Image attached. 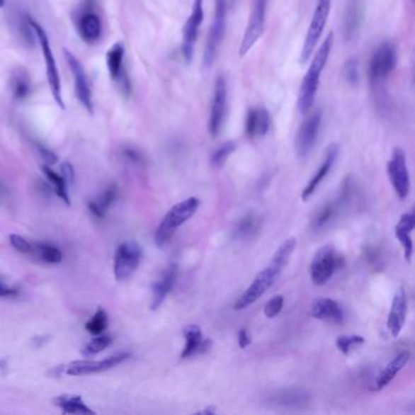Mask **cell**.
Listing matches in <instances>:
<instances>
[{
	"label": "cell",
	"mask_w": 415,
	"mask_h": 415,
	"mask_svg": "<svg viewBox=\"0 0 415 415\" xmlns=\"http://www.w3.org/2000/svg\"><path fill=\"white\" fill-rule=\"evenodd\" d=\"M364 6L360 0H348L346 9L343 13L342 32L346 40H352L358 35L360 26L363 23Z\"/></svg>",
	"instance_id": "cell-18"
},
{
	"label": "cell",
	"mask_w": 415,
	"mask_h": 415,
	"mask_svg": "<svg viewBox=\"0 0 415 415\" xmlns=\"http://www.w3.org/2000/svg\"><path fill=\"white\" fill-rule=\"evenodd\" d=\"M308 398L307 392L303 390H284L273 396L272 402L279 407H300L306 404Z\"/></svg>",
	"instance_id": "cell-28"
},
{
	"label": "cell",
	"mask_w": 415,
	"mask_h": 415,
	"mask_svg": "<svg viewBox=\"0 0 415 415\" xmlns=\"http://www.w3.org/2000/svg\"><path fill=\"white\" fill-rule=\"evenodd\" d=\"M390 181L399 199H406L411 191V177L407 166L406 154L401 147H396L387 164Z\"/></svg>",
	"instance_id": "cell-13"
},
{
	"label": "cell",
	"mask_w": 415,
	"mask_h": 415,
	"mask_svg": "<svg viewBox=\"0 0 415 415\" xmlns=\"http://www.w3.org/2000/svg\"><path fill=\"white\" fill-rule=\"evenodd\" d=\"M295 247H296V239L289 238L281 245L275 255L273 257L272 263L277 264L278 267L281 269L285 267L290 261V257L294 254Z\"/></svg>",
	"instance_id": "cell-33"
},
{
	"label": "cell",
	"mask_w": 415,
	"mask_h": 415,
	"mask_svg": "<svg viewBox=\"0 0 415 415\" xmlns=\"http://www.w3.org/2000/svg\"><path fill=\"white\" fill-rule=\"evenodd\" d=\"M48 340L49 336H35V338L33 339V343H35V347H42L44 343H47Z\"/></svg>",
	"instance_id": "cell-49"
},
{
	"label": "cell",
	"mask_w": 415,
	"mask_h": 415,
	"mask_svg": "<svg viewBox=\"0 0 415 415\" xmlns=\"http://www.w3.org/2000/svg\"><path fill=\"white\" fill-rule=\"evenodd\" d=\"M258 227V220L256 218L254 213H249L246 217H244L240 223H239L238 228H237V235L239 238H244V237H250L252 233H255Z\"/></svg>",
	"instance_id": "cell-39"
},
{
	"label": "cell",
	"mask_w": 415,
	"mask_h": 415,
	"mask_svg": "<svg viewBox=\"0 0 415 415\" xmlns=\"http://www.w3.org/2000/svg\"><path fill=\"white\" fill-rule=\"evenodd\" d=\"M106 325H108V316L103 308H99L93 318L88 322L86 329L93 335H100L104 331Z\"/></svg>",
	"instance_id": "cell-38"
},
{
	"label": "cell",
	"mask_w": 415,
	"mask_h": 415,
	"mask_svg": "<svg viewBox=\"0 0 415 415\" xmlns=\"http://www.w3.org/2000/svg\"><path fill=\"white\" fill-rule=\"evenodd\" d=\"M336 213H338V203H325L324 206L316 213V216L312 221V227L316 230L324 228L330 222L333 221L335 216H336Z\"/></svg>",
	"instance_id": "cell-31"
},
{
	"label": "cell",
	"mask_w": 415,
	"mask_h": 415,
	"mask_svg": "<svg viewBox=\"0 0 415 415\" xmlns=\"http://www.w3.org/2000/svg\"><path fill=\"white\" fill-rule=\"evenodd\" d=\"M323 121L322 110H317L302 122L295 138V152L300 159H303L312 152L319 135Z\"/></svg>",
	"instance_id": "cell-12"
},
{
	"label": "cell",
	"mask_w": 415,
	"mask_h": 415,
	"mask_svg": "<svg viewBox=\"0 0 415 415\" xmlns=\"http://www.w3.org/2000/svg\"><path fill=\"white\" fill-rule=\"evenodd\" d=\"M227 15H228V0H215V16L212 26L210 27L206 45L203 50V69H211L220 52L222 42L227 28Z\"/></svg>",
	"instance_id": "cell-3"
},
{
	"label": "cell",
	"mask_w": 415,
	"mask_h": 415,
	"mask_svg": "<svg viewBox=\"0 0 415 415\" xmlns=\"http://www.w3.org/2000/svg\"><path fill=\"white\" fill-rule=\"evenodd\" d=\"M267 4H268V0H254L252 1L251 15L249 18L245 33H244L241 43L239 47V57H245L263 35Z\"/></svg>",
	"instance_id": "cell-7"
},
{
	"label": "cell",
	"mask_w": 415,
	"mask_h": 415,
	"mask_svg": "<svg viewBox=\"0 0 415 415\" xmlns=\"http://www.w3.org/2000/svg\"><path fill=\"white\" fill-rule=\"evenodd\" d=\"M54 404L57 408H61L64 414H96V411H91L89 407L86 406L81 396L61 394L54 398Z\"/></svg>",
	"instance_id": "cell-27"
},
{
	"label": "cell",
	"mask_w": 415,
	"mask_h": 415,
	"mask_svg": "<svg viewBox=\"0 0 415 415\" xmlns=\"http://www.w3.org/2000/svg\"><path fill=\"white\" fill-rule=\"evenodd\" d=\"M18 290L0 283V297H13L18 295Z\"/></svg>",
	"instance_id": "cell-48"
},
{
	"label": "cell",
	"mask_w": 415,
	"mask_h": 415,
	"mask_svg": "<svg viewBox=\"0 0 415 415\" xmlns=\"http://www.w3.org/2000/svg\"><path fill=\"white\" fill-rule=\"evenodd\" d=\"M43 171L45 176L48 177L49 181L52 183L57 196L60 199L64 200L67 205H69L71 203H69V193H67V189H66V182L64 181V178L55 174L48 166H43Z\"/></svg>",
	"instance_id": "cell-34"
},
{
	"label": "cell",
	"mask_w": 415,
	"mask_h": 415,
	"mask_svg": "<svg viewBox=\"0 0 415 415\" xmlns=\"http://www.w3.org/2000/svg\"><path fill=\"white\" fill-rule=\"evenodd\" d=\"M343 77L351 86H356L359 82V64L358 60L355 57H351L345 62L343 66Z\"/></svg>",
	"instance_id": "cell-40"
},
{
	"label": "cell",
	"mask_w": 415,
	"mask_h": 415,
	"mask_svg": "<svg viewBox=\"0 0 415 415\" xmlns=\"http://www.w3.org/2000/svg\"><path fill=\"white\" fill-rule=\"evenodd\" d=\"M103 25L96 13L88 11L83 13L78 22V33L81 38L87 43H96L101 37Z\"/></svg>",
	"instance_id": "cell-24"
},
{
	"label": "cell",
	"mask_w": 415,
	"mask_h": 415,
	"mask_svg": "<svg viewBox=\"0 0 415 415\" xmlns=\"http://www.w3.org/2000/svg\"><path fill=\"white\" fill-rule=\"evenodd\" d=\"M411 359V353L409 352H401L399 355L396 356L387 365H386L382 372L379 374L377 380V390H382L386 386L389 385L391 381L394 380V377L397 375L398 373L402 370L403 368L406 367L407 363Z\"/></svg>",
	"instance_id": "cell-25"
},
{
	"label": "cell",
	"mask_w": 415,
	"mask_h": 415,
	"mask_svg": "<svg viewBox=\"0 0 415 415\" xmlns=\"http://www.w3.org/2000/svg\"><path fill=\"white\" fill-rule=\"evenodd\" d=\"M342 266L343 258L339 255L335 247L325 245L317 251L312 260V283L317 286L325 285Z\"/></svg>",
	"instance_id": "cell-5"
},
{
	"label": "cell",
	"mask_w": 415,
	"mask_h": 415,
	"mask_svg": "<svg viewBox=\"0 0 415 415\" xmlns=\"http://www.w3.org/2000/svg\"><path fill=\"white\" fill-rule=\"evenodd\" d=\"M238 343L239 346L241 347V348H246V347L249 346L250 343H251V338L249 336V334H247V331L245 330V329L239 330Z\"/></svg>",
	"instance_id": "cell-47"
},
{
	"label": "cell",
	"mask_w": 415,
	"mask_h": 415,
	"mask_svg": "<svg viewBox=\"0 0 415 415\" xmlns=\"http://www.w3.org/2000/svg\"><path fill=\"white\" fill-rule=\"evenodd\" d=\"M407 307H408L407 295L404 290L401 289L394 297L389 320H387V328L394 338H397L402 331L403 325L406 323Z\"/></svg>",
	"instance_id": "cell-22"
},
{
	"label": "cell",
	"mask_w": 415,
	"mask_h": 415,
	"mask_svg": "<svg viewBox=\"0 0 415 415\" xmlns=\"http://www.w3.org/2000/svg\"><path fill=\"white\" fill-rule=\"evenodd\" d=\"M284 306V297L281 295H275L264 306V314L267 318H274L280 313Z\"/></svg>",
	"instance_id": "cell-42"
},
{
	"label": "cell",
	"mask_w": 415,
	"mask_h": 415,
	"mask_svg": "<svg viewBox=\"0 0 415 415\" xmlns=\"http://www.w3.org/2000/svg\"><path fill=\"white\" fill-rule=\"evenodd\" d=\"M331 0H319L317 4L314 13L312 16L311 23L308 27L307 33L303 42L302 52H301V61L307 62L317 48V44L319 42L320 37L323 35L326 20L330 13Z\"/></svg>",
	"instance_id": "cell-10"
},
{
	"label": "cell",
	"mask_w": 415,
	"mask_h": 415,
	"mask_svg": "<svg viewBox=\"0 0 415 415\" xmlns=\"http://www.w3.org/2000/svg\"><path fill=\"white\" fill-rule=\"evenodd\" d=\"M200 203L201 201L193 196L174 205V208L166 213V216L164 217V220L161 221L159 228L156 230V245L164 247L172 239L178 228L194 216L198 208H200Z\"/></svg>",
	"instance_id": "cell-2"
},
{
	"label": "cell",
	"mask_w": 415,
	"mask_h": 415,
	"mask_svg": "<svg viewBox=\"0 0 415 415\" xmlns=\"http://www.w3.org/2000/svg\"><path fill=\"white\" fill-rule=\"evenodd\" d=\"M339 156V145L338 144H331L330 147L326 149V154H325V159L323 161V164L320 166L319 169L317 171L316 174L312 177L311 181L308 182L306 188L303 189L302 198L303 201H307L312 195L314 194V191H317V188L320 186V183L323 182L329 172L333 169L335 161L338 159Z\"/></svg>",
	"instance_id": "cell-21"
},
{
	"label": "cell",
	"mask_w": 415,
	"mask_h": 415,
	"mask_svg": "<svg viewBox=\"0 0 415 415\" xmlns=\"http://www.w3.org/2000/svg\"><path fill=\"white\" fill-rule=\"evenodd\" d=\"M113 343V338L110 335H99L94 338L91 342H88L86 347L83 348L82 353L84 356H93L99 353L101 351L106 350Z\"/></svg>",
	"instance_id": "cell-36"
},
{
	"label": "cell",
	"mask_w": 415,
	"mask_h": 415,
	"mask_svg": "<svg viewBox=\"0 0 415 415\" xmlns=\"http://www.w3.org/2000/svg\"><path fill=\"white\" fill-rule=\"evenodd\" d=\"M11 89H13V96L16 99H23L28 96L30 93V78L27 76L26 72L18 71L15 72L11 79Z\"/></svg>",
	"instance_id": "cell-32"
},
{
	"label": "cell",
	"mask_w": 415,
	"mask_h": 415,
	"mask_svg": "<svg viewBox=\"0 0 415 415\" xmlns=\"http://www.w3.org/2000/svg\"><path fill=\"white\" fill-rule=\"evenodd\" d=\"M397 62V52L394 44L384 42L380 44L375 52H373L369 65V78L373 84L385 82L390 74L394 72Z\"/></svg>",
	"instance_id": "cell-9"
},
{
	"label": "cell",
	"mask_w": 415,
	"mask_h": 415,
	"mask_svg": "<svg viewBox=\"0 0 415 415\" xmlns=\"http://www.w3.org/2000/svg\"><path fill=\"white\" fill-rule=\"evenodd\" d=\"M106 65H108V74L113 82L121 77L126 72L125 69V45L122 43H116L106 54Z\"/></svg>",
	"instance_id": "cell-26"
},
{
	"label": "cell",
	"mask_w": 415,
	"mask_h": 415,
	"mask_svg": "<svg viewBox=\"0 0 415 415\" xmlns=\"http://www.w3.org/2000/svg\"><path fill=\"white\" fill-rule=\"evenodd\" d=\"M30 26L33 30L35 37L38 39L42 52H43L44 62H45V71H47V78H48L49 86H50V91H52V98L57 101V104L61 108H65L64 104V99H62V93H61V81L60 74L57 71V61L54 57V52L52 50V45L49 42L48 35L44 30L43 27L39 25L38 22H35L33 18H27Z\"/></svg>",
	"instance_id": "cell-4"
},
{
	"label": "cell",
	"mask_w": 415,
	"mask_h": 415,
	"mask_svg": "<svg viewBox=\"0 0 415 415\" xmlns=\"http://www.w3.org/2000/svg\"><path fill=\"white\" fill-rule=\"evenodd\" d=\"M364 338L363 336H359V335H345V336H340L336 340V346L339 350L341 351V353L345 356H348L351 353V351L355 350L357 347L363 345Z\"/></svg>",
	"instance_id": "cell-37"
},
{
	"label": "cell",
	"mask_w": 415,
	"mask_h": 415,
	"mask_svg": "<svg viewBox=\"0 0 415 415\" xmlns=\"http://www.w3.org/2000/svg\"><path fill=\"white\" fill-rule=\"evenodd\" d=\"M398 241L401 242L403 250H404V258L407 262H411L413 257V240H411V233L406 230L394 229Z\"/></svg>",
	"instance_id": "cell-41"
},
{
	"label": "cell",
	"mask_w": 415,
	"mask_h": 415,
	"mask_svg": "<svg viewBox=\"0 0 415 415\" xmlns=\"http://www.w3.org/2000/svg\"><path fill=\"white\" fill-rule=\"evenodd\" d=\"M9 239L13 249H16L18 252H22V254H32V251H33V245L27 241L26 239L18 235V234H11Z\"/></svg>",
	"instance_id": "cell-43"
},
{
	"label": "cell",
	"mask_w": 415,
	"mask_h": 415,
	"mask_svg": "<svg viewBox=\"0 0 415 415\" xmlns=\"http://www.w3.org/2000/svg\"><path fill=\"white\" fill-rule=\"evenodd\" d=\"M203 18H205L203 0H194L191 16L186 20L184 28H183L182 55L188 64L194 57L195 44L198 40L199 28L203 23Z\"/></svg>",
	"instance_id": "cell-14"
},
{
	"label": "cell",
	"mask_w": 415,
	"mask_h": 415,
	"mask_svg": "<svg viewBox=\"0 0 415 415\" xmlns=\"http://www.w3.org/2000/svg\"><path fill=\"white\" fill-rule=\"evenodd\" d=\"M178 274H179L178 264L171 263L167 267V269L164 271L162 277L154 284V286H152V306H150L152 311H156L157 308H160L161 305L164 303V300L167 297V295L172 291L176 283H177Z\"/></svg>",
	"instance_id": "cell-17"
},
{
	"label": "cell",
	"mask_w": 415,
	"mask_h": 415,
	"mask_svg": "<svg viewBox=\"0 0 415 415\" xmlns=\"http://www.w3.org/2000/svg\"><path fill=\"white\" fill-rule=\"evenodd\" d=\"M281 268L277 264L271 263V266L262 269L251 283V285L247 288L246 291L237 300L234 305L235 311H241L251 306L261 296H263L267 290L275 283L277 277L280 274Z\"/></svg>",
	"instance_id": "cell-6"
},
{
	"label": "cell",
	"mask_w": 415,
	"mask_h": 415,
	"mask_svg": "<svg viewBox=\"0 0 415 415\" xmlns=\"http://www.w3.org/2000/svg\"><path fill=\"white\" fill-rule=\"evenodd\" d=\"M271 128V115L262 106L251 108L247 111L245 130L250 138H261L268 133Z\"/></svg>",
	"instance_id": "cell-20"
},
{
	"label": "cell",
	"mask_w": 415,
	"mask_h": 415,
	"mask_svg": "<svg viewBox=\"0 0 415 415\" xmlns=\"http://www.w3.org/2000/svg\"><path fill=\"white\" fill-rule=\"evenodd\" d=\"M216 413V409H215V407L208 406L206 409H203V411H198V414H215Z\"/></svg>",
	"instance_id": "cell-51"
},
{
	"label": "cell",
	"mask_w": 415,
	"mask_h": 415,
	"mask_svg": "<svg viewBox=\"0 0 415 415\" xmlns=\"http://www.w3.org/2000/svg\"><path fill=\"white\" fill-rule=\"evenodd\" d=\"M39 152H40V155H42V159H43L44 162L48 164V166H52V164L57 162V157L54 152H49V150L42 147H39Z\"/></svg>",
	"instance_id": "cell-46"
},
{
	"label": "cell",
	"mask_w": 415,
	"mask_h": 415,
	"mask_svg": "<svg viewBox=\"0 0 415 415\" xmlns=\"http://www.w3.org/2000/svg\"><path fill=\"white\" fill-rule=\"evenodd\" d=\"M228 3H230V5L233 6V5L235 4V3H237V0H228Z\"/></svg>",
	"instance_id": "cell-52"
},
{
	"label": "cell",
	"mask_w": 415,
	"mask_h": 415,
	"mask_svg": "<svg viewBox=\"0 0 415 415\" xmlns=\"http://www.w3.org/2000/svg\"><path fill=\"white\" fill-rule=\"evenodd\" d=\"M64 369H65L64 365H59V367H55L54 369L50 370V375H52V377H60L61 374H62V372H64Z\"/></svg>",
	"instance_id": "cell-50"
},
{
	"label": "cell",
	"mask_w": 415,
	"mask_h": 415,
	"mask_svg": "<svg viewBox=\"0 0 415 415\" xmlns=\"http://www.w3.org/2000/svg\"><path fill=\"white\" fill-rule=\"evenodd\" d=\"M311 314L316 319L324 320L334 324H342L345 319L340 305L331 299L317 300L312 306Z\"/></svg>",
	"instance_id": "cell-23"
},
{
	"label": "cell",
	"mask_w": 415,
	"mask_h": 415,
	"mask_svg": "<svg viewBox=\"0 0 415 415\" xmlns=\"http://www.w3.org/2000/svg\"><path fill=\"white\" fill-rule=\"evenodd\" d=\"M116 186H110L108 189L104 191V194L100 196L99 199L88 203L91 213L96 215L98 218H101V217L104 216L105 212L108 211V208L113 205V201L116 199Z\"/></svg>",
	"instance_id": "cell-29"
},
{
	"label": "cell",
	"mask_w": 415,
	"mask_h": 415,
	"mask_svg": "<svg viewBox=\"0 0 415 415\" xmlns=\"http://www.w3.org/2000/svg\"><path fill=\"white\" fill-rule=\"evenodd\" d=\"M235 149H237L235 142H227V143L223 144L211 156V164L215 169H222L227 160H228V157L235 152Z\"/></svg>",
	"instance_id": "cell-35"
},
{
	"label": "cell",
	"mask_w": 415,
	"mask_h": 415,
	"mask_svg": "<svg viewBox=\"0 0 415 415\" xmlns=\"http://www.w3.org/2000/svg\"><path fill=\"white\" fill-rule=\"evenodd\" d=\"M32 254H35L39 260L47 262V263H60L62 261V254L57 246H52L49 244H35L33 245V251Z\"/></svg>",
	"instance_id": "cell-30"
},
{
	"label": "cell",
	"mask_w": 415,
	"mask_h": 415,
	"mask_svg": "<svg viewBox=\"0 0 415 415\" xmlns=\"http://www.w3.org/2000/svg\"><path fill=\"white\" fill-rule=\"evenodd\" d=\"M130 358L128 353H121V355L113 356L110 358L103 359L100 362L96 360H74L66 368V373L69 375H88V374H94V373L105 372L108 369H113L126 359Z\"/></svg>",
	"instance_id": "cell-16"
},
{
	"label": "cell",
	"mask_w": 415,
	"mask_h": 415,
	"mask_svg": "<svg viewBox=\"0 0 415 415\" xmlns=\"http://www.w3.org/2000/svg\"><path fill=\"white\" fill-rule=\"evenodd\" d=\"M61 177L64 178V181L66 183H69V184L74 183V171L72 164H69V162L62 164V166H61Z\"/></svg>",
	"instance_id": "cell-45"
},
{
	"label": "cell",
	"mask_w": 415,
	"mask_h": 415,
	"mask_svg": "<svg viewBox=\"0 0 415 415\" xmlns=\"http://www.w3.org/2000/svg\"><path fill=\"white\" fill-rule=\"evenodd\" d=\"M228 113V87L224 76H218L215 83L212 105L208 116V133L213 138L221 135Z\"/></svg>",
	"instance_id": "cell-8"
},
{
	"label": "cell",
	"mask_w": 415,
	"mask_h": 415,
	"mask_svg": "<svg viewBox=\"0 0 415 415\" xmlns=\"http://www.w3.org/2000/svg\"><path fill=\"white\" fill-rule=\"evenodd\" d=\"M184 338H186V347L183 350V359L191 358L196 355H203L206 351L210 350L212 342L203 339V330L199 325H188L183 330Z\"/></svg>",
	"instance_id": "cell-19"
},
{
	"label": "cell",
	"mask_w": 415,
	"mask_h": 415,
	"mask_svg": "<svg viewBox=\"0 0 415 415\" xmlns=\"http://www.w3.org/2000/svg\"><path fill=\"white\" fill-rule=\"evenodd\" d=\"M143 250L137 242L127 241L117 247L113 261V272L117 280H125L138 268Z\"/></svg>",
	"instance_id": "cell-11"
},
{
	"label": "cell",
	"mask_w": 415,
	"mask_h": 415,
	"mask_svg": "<svg viewBox=\"0 0 415 415\" xmlns=\"http://www.w3.org/2000/svg\"><path fill=\"white\" fill-rule=\"evenodd\" d=\"M334 40H335L334 33L330 32L328 37L323 40V43L320 44L319 49L314 54L311 65L303 77L302 84L300 88L299 99H297V108L302 115L307 113L314 103L317 91L319 88L320 77L330 57Z\"/></svg>",
	"instance_id": "cell-1"
},
{
	"label": "cell",
	"mask_w": 415,
	"mask_h": 415,
	"mask_svg": "<svg viewBox=\"0 0 415 415\" xmlns=\"http://www.w3.org/2000/svg\"><path fill=\"white\" fill-rule=\"evenodd\" d=\"M65 59L67 61L71 72L74 74V91L78 100L81 101L83 108L87 110L88 113H93V94H91V86L88 82L87 74L84 71L82 64L79 62L77 57H74L72 52L65 49Z\"/></svg>",
	"instance_id": "cell-15"
},
{
	"label": "cell",
	"mask_w": 415,
	"mask_h": 415,
	"mask_svg": "<svg viewBox=\"0 0 415 415\" xmlns=\"http://www.w3.org/2000/svg\"><path fill=\"white\" fill-rule=\"evenodd\" d=\"M414 213H406V215H403V216L401 217V220H399V222H398V224L396 225V228H394V229L406 230V232H409V233H411L413 229H414Z\"/></svg>",
	"instance_id": "cell-44"
}]
</instances>
